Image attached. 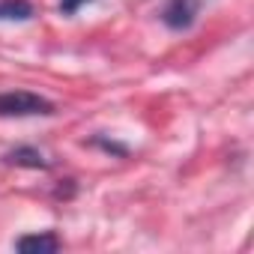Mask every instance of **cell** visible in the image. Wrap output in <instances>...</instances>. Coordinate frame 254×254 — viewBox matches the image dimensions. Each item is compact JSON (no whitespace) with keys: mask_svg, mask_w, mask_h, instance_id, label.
<instances>
[{"mask_svg":"<svg viewBox=\"0 0 254 254\" xmlns=\"http://www.w3.org/2000/svg\"><path fill=\"white\" fill-rule=\"evenodd\" d=\"M54 114V102L30 90H6L0 93V117H48Z\"/></svg>","mask_w":254,"mask_h":254,"instance_id":"1","label":"cell"},{"mask_svg":"<svg viewBox=\"0 0 254 254\" xmlns=\"http://www.w3.org/2000/svg\"><path fill=\"white\" fill-rule=\"evenodd\" d=\"M200 15V0H168L162 9V21L171 30H189Z\"/></svg>","mask_w":254,"mask_h":254,"instance_id":"2","label":"cell"},{"mask_svg":"<svg viewBox=\"0 0 254 254\" xmlns=\"http://www.w3.org/2000/svg\"><path fill=\"white\" fill-rule=\"evenodd\" d=\"M15 248L24 251V254H54V251H60V239L51 230H45V233H27V236L15 239Z\"/></svg>","mask_w":254,"mask_h":254,"instance_id":"3","label":"cell"},{"mask_svg":"<svg viewBox=\"0 0 254 254\" xmlns=\"http://www.w3.org/2000/svg\"><path fill=\"white\" fill-rule=\"evenodd\" d=\"M6 165H15V168H33V171H45L48 168V159L36 150V147H15L3 156Z\"/></svg>","mask_w":254,"mask_h":254,"instance_id":"4","label":"cell"},{"mask_svg":"<svg viewBox=\"0 0 254 254\" xmlns=\"http://www.w3.org/2000/svg\"><path fill=\"white\" fill-rule=\"evenodd\" d=\"M33 18V6L27 0H0V21H27Z\"/></svg>","mask_w":254,"mask_h":254,"instance_id":"5","label":"cell"},{"mask_svg":"<svg viewBox=\"0 0 254 254\" xmlns=\"http://www.w3.org/2000/svg\"><path fill=\"white\" fill-rule=\"evenodd\" d=\"M84 3H93V0H60V12L63 15H75Z\"/></svg>","mask_w":254,"mask_h":254,"instance_id":"6","label":"cell"},{"mask_svg":"<svg viewBox=\"0 0 254 254\" xmlns=\"http://www.w3.org/2000/svg\"><path fill=\"white\" fill-rule=\"evenodd\" d=\"M93 144H96V147H102V150H108V153L126 156V147H120V144H114V141H105V138H93Z\"/></svg>","mask_w":254,"mask_h":254,"instance_id":"7","label":"cell"}]
</instances>
